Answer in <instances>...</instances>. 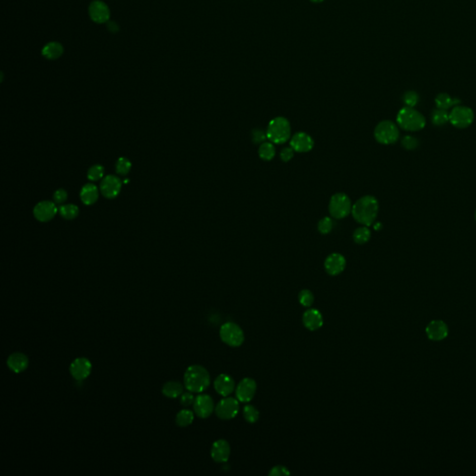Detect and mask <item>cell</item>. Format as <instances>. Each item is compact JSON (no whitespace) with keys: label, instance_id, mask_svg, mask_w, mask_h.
I'll list each match as a JSON object with an SVG mask.
<instances>
[{"label":"cell","instance_id":"6da1fadb","mask_svg":"<svg viewBox=\"0 0 476 476\" xmlns=\"http://www.w3.org/2000/svg\"><path fill=\"white\" fill-rule=\"evenodd\" d=\"M379 213V202L372 196H365L359 198L352 205V214L353 219L358 223L370 226L377 219Z\"/></svg>","mask_w":476,"mask_h":476},{"label":"cell","instance_id":"7a4b0ae2","mask_svg":"<svg viewBox=\"0 0 476 476\" xmlns=\"http://www.w3.org/2000/svg\"><path fill=\"white\" fill-rule=\"evenodd\" d=\"M184 387L192 393H203L210 385V375L204 366H189L183 376Z\"/></svg>","mask_w":476,"mask_h":476},{"label":"cell","instance_id":"3957f363","mask_svg":"<svg viewBox=\"0 0 476 476\" xmlns=\"http://www.w3.org/2000/svg\"><path fill=\"white\" fill-rule=\"evenodd\" d=\"M396 122L406 132H419L426 126L424 117L418 111L408 106L398 112Z\"/></svg>","mask_w":476,"mask_h":476},{"label":"cell","instance_id":"277c9868","mask_svg":"<svg viewBox=\"0 0 476 476\" xmlns=\"http://www.w3.org/2000/svg\"><path fill=\"white\" fill-rule=\"evenodd\" d=\"M267 139L272 143H285L291 137V126L286 118L277 117L270 121L266 130Z\"/></svg>","mask_w":476,"mask_h":476},{"label":"cell","instance_id":"5b68a950","mask_svg":"<svg viewBox=\"0 0 476 476\" xmlns=\"http://www.w3.org/2000/svg\"><path fill=\"white\" fill-rule=\"evenodd\" d=\"M400 132L393 121L383 120L376 126L374 137L378 142L384 145L394 144L399 139Z\"/></svg>","mask_w":476,"mask_h":476},{"label":"cell","instance_id":"8992f818","mask_svg":"<svg viewBox=\"0 0 476 476\" xmlns=\"http://www.w3.org/2000/svg\"><path fill=\"white\" fill-rule=\"evenodd\" d=\"M352 202L350 198L343 193H337L330 198L329 210L332 218L340 220L352 213Z\"/></svg>","mask_w":476,"mask_h":476},{"label":"cell","instance_id":"52a82bcc","mask_svg":"<svg viewBox=\"0 0 476 476\" xmlns=\"http://www.w3.org/2000/svg\"><path fill=\"white\" fill-rule=\"evenodd\" d=\"M221 340L231 347H239L245 340L244 331L241 328L233 322H227L221 326L220 330Z\"/></svg>","mask_w":476,"mask_h":476},{"label":"cell","instance_id":"ba28073f","mask_svg":"<svg viewBox=\"0 0 476 476\" xmlns=\"http://www.w3.org/2000/svg\"><path fill=\"white\" fill-rule=\"evenodd\" d=\"M475 113L466 106H455L449 113V122L458 129H466L473 124Z\"/></svg>","mask_w":476,"mask_h":476},{"label":"cell","instance_id":"9c48e42d","mask_svg":"<svg viewBox=\"0 0 476 476\" xmlns=\"http://www.w3.org/2000/svg\"><path fill=\"white\" fill-rule=\"evenodd\" d=\"M217 417L220 419L229 420L236 417L239 412V401L234 397H228L221 399L215 408Z\"/></svg>","mask_w":476,"mask_h":476},{"label":"cell","instance_id":"30bf717a","mask_svg":"<svg viewBox=\"0 0 476 476\" xmlns=\"http://www.w3.org/2000/svg\"><path fill=\"white\" fill-rule=\"evenodd\" d=\"M88 15L91 21L103 24L109 22L111 10L108 5L103 0H93L88 6Z\"/></svg>","mask_w":476,"mask_h":476},{"label":"cell","instance_id":"8fae6325","mask_svg":"<svg viewBox=\"0 0 476 476\" xmlns=\"http://www.w3.org/2000/svg\"><path fill=\"white\" fill-rule=\"evenodd\" d=\"M256 391V381L251 378H245L235 389L236 399L241 403H249L255 396Z\"/></svg>","mask_w":476,"mask_h":476},{"label":"cell","instance_id":"7c38bea8","mask_svg":"<svg viewBox=\"0 0 476 476\" xmlns=\"http://www.w3.org/2000/svg\"><path fill=\"white\" fill-rule=\"evenodd\" d=\"M91 362L85 357L74 359L69 367L70 374L76 381H84L85 379H87L91 373Z\"/></svg>","mask_w":476,"mask_h":476},{"label":"cell","instance_id":"4fadbf2b","mask_svg":"<svg viewBox=\"0 0 476 476\" xmlns=\"http://www.w3.org/2000/svg\"><path fill=\"white\" fill-rule=\"evenodd\" d=\"M194 411L200 418L210 417L214 411V402L212 397L208 395H199L194 402Z\"/></svg>","mask_w":476,"mask_h":476},{"label":"cell","instance_id":"5bb4252c","mask_svg":"<svg viewBox=\"0 0 476 476\" xmlns=\"http://www.w3.org/2000/svg\"><path fill=\"white\" fill-rule=\"evenodd\" d=\"M314 145V139L306 132H296L290 139V147L297 153L310 152Z\"/></svg>","mask_w":476,"mask_h":476},{"label":"cell","instance_id":"9a60e30c","mask_svg":"<svg viewBox=\"0 0 476 476\" xmlns=\"http://www.w3.org/2000/svg\"><path fill=\"white\" fill-rule=\"evenodd\" d=\"M426 334L432 341H441L448 336V327L442 320H434L426 327Z\"/></svg>","mask_w":476,"mask_h":476},{"label":"cell","instance_id":"2e32d148","mask_svg":"<svg viewBox=\"0 0 476 476\" xmlns=\"http://www.w3.org/2000/svg\"><path fill=\"white\" fill-rule=\"evenodd\" d=\"M324 266L329 274L338 275L344 271L346 260L344 256L340 253H332L327 257Z\"/></svg>","mask_w":476,"mask_h":476},{"label":"cell","instance_id":"e0dca14e","mask_svg":"<svg viewBox=\"0 0 476 476\" xmlns=\"http://www.w3.org/2000/svg\"><path fill=\"white\" fill-rule=\"evenodd\" d=\"M210 455L214 462L218 463L227 462L231 455V447L226 440L219 439L213 443Z\"/></svg>","mask_w":476,"mask_h":476},{"label":"cell","instance_id":"ac0fdd59","mask_svg":"<svg viewBox=\"0 0 476 476\" xmlns=\"http://www.w3.org/2000/svg\"><path fill=\"white\" fill-rule=\"evenodd\" d=\"M58 211L55 203L51 201H42L38 203L34 208V215L37 220L46 222L52 220Z\"/></svg>","mask_w":476,"mask_h":476},{"label":"cell","instance_id":"d6986e66","mask_svg":"<svg viewBox=\"0 0 476 476\" xmlns=\"http://www.w3.org/2000/svg\"><path fill=\"white\" fill-rule=\"evenodd\" d=\"M121 186L122 183L119 178L114 175H108L101 183V191L105 198H115L120 193Z\"/></svg>","mask_w":476,"mask_h":476},{"label":"cell","instance_id":"ffe728a7","mask_svg":"<svg viewBox=\"0 0 476 476\" xmlns=\"http://www.w3.org/2000/svg\"><path fill=\"white\" fill-rule=\"evenodd\" d=\"M235 383L234 379L227 374H220L214 381V388L221 396H230L235 391Z\"/></svg>","mask_w":476,"mask_h":476},{"label":"cell","instance_id":"44dd1931","mask_svg":"<svg viewBox=\"0 0 476 476\" xmlns=\"http://www.w3.org/2000/svg\"><path fill=\"white\" fill-rule=\"evenodd\" d=\"M302 323L311 331L319 330L324 324L322 314L316 309H309L302 315Z\"/></svg>","mask_w":476,"mask_h":476},{"label":"cell","instance_id":"7402d4cb","mask_svg":"<svg viewBox=\"0 0 476 476\" xmlns=\"http://www.w3.org/2000/svg\"><path fill=\"white\" fill-rule=\"evenodd\" d=\"M8 368L14 373H22L29 365V359L22 352H14L7 360Z\"/></svg>","mask_w":476,"mask_h":476},{"label":"cell","instance_id":"603a6c76","mask_svg":"<svg viewBox=\"0 0 476 476\" xmlns=\"http://www.w3.org/2000/svg\"><path fill=\"white\" fill-rule=\"evenodd\" d=\"M65 52V49L63 45L56 42V41H52L45 45L42 48L41 54L44 57L45 59L50 60V61H55L62 57V55Z\"/></svg>","mask_w":476,"mask_h":476},{"label":"cell","instance_id":"cb8c5ba5","mask_svg":"<svg viewBox=\"0 0 476 476\" xmlns=\"http://www.w3.org/2000/svg\"><path fill=\"white\" fill-rule=\"evenodd\" d=\"M98 197H99V192H98V188L94 184H91V183L86 184L81 190V200L85 205H89L94 204L98 200Z\"/></svg>","mask_w":476,"mask_h":476},{"label":"cell","instance_id":"d4e9b609","mask_svg":"<svg viewBox=\"0 0 476 476\" xmlns=\"http://www.w3.org/2000/svg\"><path fill=\"white\" fill-rule=\"evenodd\" d=\"M183 384L178 381H168L162 388L163 395L169 398H177L183 395Z\"/></svg>","mask_w":476,"mask_h":476},{"label":"cell","instance_id":"484cf974","mask_svg":"<svg viewBox=\"0 0 476 476\" xmlns=\"http://www.w3.org/2000/svg\"><path fill=\"white\" fill-rule=\"evenodd\" d=\"M460 103H461L460 100L455 98L453 99L447 93H440L435 98V103L437 108L444 109V110H447L453 106H457Z\"/></svg>","mask_w":476,"mask_h":476},{"label":"cell","instance_id":"4316f807","mask_svg":"<svg viewBox=\"0 0 476 476\" xmlns=\"http://www.w3.org/2000/svg\"><path fill=\"white\" fill-rule=\"evenodd\" d=\"M259 156L264 161H271L275 156V147L270 141H264L259 147Z\"/></svg>","mask_w":476,"mask_h":476},{"label":"cell","instance_id":"83f0119b","mask_svg":"<svg viewBox=\"0 0 476 476\" xmlns=\"http://www.w3.org/2000/svg\"><path fill=\"white\" fill-rule=\"evenodd\" d=\"M353 240L356 243V244H359V245H363V244H366L367 242L370 240V237H371V232L370 230L368 229L367 226H365L363 225L362 227H359L353 232Z\"/></svg>","mask_w":476,"mask_h":476},{"label":"cell","instance_id":"f1b7e54d","mask_svg":"<svg viewBox=\"0 0 476 476\" xmlns=\"http://www.w3.org/2000/svg\"><path fill=\"white\" fill-rule=\"evenodd\" d=\"M195 415L193 411L189 409H183L180 411L176 416V424L179 427H187L194 421Z\"/></svg>","mask_w":476,"mask_h":476},{"label":"cell","instance_id":"f546056e","mask_svg":"<svg viewBox=\"0 0 476 476\" xmlns=\"http://www.w3.org/2000/svg\"><path fill=\"white\" fill-rule=\"evenodd\" d=\"M448 121H449V114L447 113V110L437 108L432 112V122L434 126L441 127L447 124Z\"/></svg>","mask_w":476,"mask_h":476},{"label":"cell","instance_id":"4dcf8cb0","mask_svg":"<svg viewBox=\"0 0 476 476\" xmlns=\"http://www.w3.org/2000/svg\"><path fill=\"white\" fill-rule=\"evenodd\" d=\"M60 214L62 215L63 218L66 220H73L74 218L77 217L79 209L76 205L73 204H67V205H63L59 209Z\"/></svg>","mask_w":476,"mask_h":476},{"label":"cell","instance_id":"1f68e13d","mask_svg":"<svg viewBox=\"0 0 476 476\" xmlns=\"http://www.w3.org/2000/svg\"><path fill=\"white\" fill-rule=\"evenodd\" d=\"M243 416L249 423H255L260 418V412L252 405H247L243 409Z\"/></svg>","mask_w":476,"mask_h":476},{"label":"cell","instance_id":"d6a6232c","mask_svg":"<svg viewBox=\"0 0 476 476\" xmlns=\"http://www.w3.org/2000/svg\"><path fill=\"white\" fill-rule=\"evenodd\" d=\"M299 301L304 307H311L315 301V296L309 289H302L299 293Z\"/></svg>","mask_w":476,"mask_h":476},{"label":"cell","instance_id":"836d02e7","mask_svg":"<svg viewBox=\"0 0 476 476\" xmlns=\"http://www.w3.org/2000/svg\"><path fill=\"white\" fill-rule=\"evenodd\" d=\"M333 226H334L333 220L330 217H324L323 219L319 220L317 228L322 235H328L332 231Z\"/></svg>","mask_w":476,"mask_h":476},{"label":"cell","instance_id":"e575fe53","mask_svg":"<svg viewBox=\"0 0 476 476\" xmlns=\"http://www.w3.org/2000/svg\"><path fill=\"white\" fill-rule=\"evenodd\" d=\"M116 169L118 174L127 175L132 169V163L126 157H120L117 162Z\"/></svg>","mask_w":476,"mask_h":476},{"label":"cell","instance_id":"d590c367","mask_svg":"<svg viewBox=\"0 0 476 476\" xmlns=\"http://www.w3.org/2000/svg\"><path fill=\"white\" fill-rule=\"evenodd\" d=\"M418 100H419V97L417 95V92H415V91H408V92L405 93L403 97L405 104L408 107H412V108L417 105Z\"/></svg>","mask_w":476,"mask_h":476},{"label":"cell","instance_id":"8d00e7d4","mask_svg":"<svg viewBox=\"0 0 476 476\" xmlns=\"http://www.w3.org/2000/svg\"><path fill=\"white\" fill-rule=\"evenodd\" d=\"M103 172H104V169L103 166L95 165L88 169V178L90 181H98L101 178H103Z\"/></svg>","mask_w":476,"mask_h":476},{"label":"cell","instance_id":"74e56055","mask_svg":"<svg viewBox=\"0 0 476 476\" xmlns=\"http://www.w3.org/2000/svg\"><path fill=\"white\" fill-rule=\"evenodd\" d=\"M418 144H419L418 139L410 135L405 136L402 139V146L407 150H414L418 146Z\"/></svg>","mask_w":476,"mask_h":476},{"label":"cell","instance_id":"f35d334b","mask_svg":"<svg viewBox=\"0 0 476 476\" xmlns=\"http://www.w3.org/2000/svg\"><path fill=\"white\" fill-rule=\"evenodd\" d=\"M267 139L266 132H264V130L257 129L252 132V140L254 143H263Z\"/></svg>","mask_w":476,"mask_h":476},{"label":"cell","instance_id":"ab89813d","mask_svg":"<svg viewBox=\"0 0 476 476\" xmlns=\"http://www.w3.org/2000/svg\"><path fill=\"white\" fill-rule=\"evenodd\" d=\"M289 475H290V472L288 471L286 467L282 466V465L274 466L269 472V476H289Z\"/></svg>","mask_w":476,"mask_h":476},{"label":"cell","instance_id":"60d3db41","mask_svg":"<svg viewBox=\"0 0 476 476\" xmlns=\"http://www.w3.org/2000/svg\"><path fill=\"white\" fill-rule=\"evenodd\" d=\"M294 152L295 151L292 149V147H285L280 152V158L283 162L290 161L293 158Z\"/></svg>","mask_w":476,"mask_h":476},{"label":"cell","instance_id":"b9f144b4","mask_svg":"<svg viewBox=\"0 0 476 476\" xmlns=\"http://www.w3.org/2000/svg\"><path fill=\"white\" fill-rule=\"evenodd\" d=\"M67 193H66V190L64 189H59V190L56 191L54 193V196H53V199H54V202L55 204H63L66 199H67Z\"/></svg>","mask_w":476,"mask_h":476},{"label":"cell","instance_id":"7bdbcfd3","mask_svg":"<svg viewBox=\"0 0 476 476\" xmlns=\"http://www.w3.org/2000/svg\"><path fill=\"white\" fill-rule=\"evenodd\" d=\"M196 397H194L192 392L190 393H184L181 396V405L183 407H189L191 405H194Z\"/></svg>","mask_w":476,"mask_h":476},{"label":"cell","instance_id":"ee69618b","mask_svg":"<svg viewBox=\"0 0 476 476\" xmlns=\"http://www.w3.org/2000/svg\"><path fill=\"white\" fill-rule=\"evenodd\" d=\"M107 29L109 30V32H111V33H117L119 31V26H118L117 22L109 21L107 23Z\"/></svg>","mask_w":476,"mask_h":476},{"label":"cell","instance_id":"f6af8a7d","mask_svg":"<svg viewBox=\"0 0 476 476\" xmlns=\"http://www.w3.org/2000/svg\"><path fill=\"white\" fill-rule=\"evenodd\" d=\"M381 223H379V222H378V223H376V224L374 225V229H375V230H379V229H381Z\"/></svg>","mask_w":476,"mask_h":476},{"label":"cell","instance_id":"bcb514c9","mask_svg":"<svg viewBox=\"0 0 476 476\" xmlns=\"http://www.w3.org/2000/svg\"><path fill=\"white\" fill-rule=\"evenodd\" d=\"M311 1L314 2V3H321V2L325 1V0H311Z\"/></svg>","mask_w":476,"mask_h":476},{"label":"cell","instance_id":"7dc6e473","mask_svg":"<svg viewBox=\"0 0 476 476\" xmlns=\"http://www.w3.org/2000/svg\"><path fill=\"white\" fill-rule=\"evenodd\" d=\"M475 218H476V214H475Z\"/></svg>","mask_w":476,"mask_h":476}]
</instances>
